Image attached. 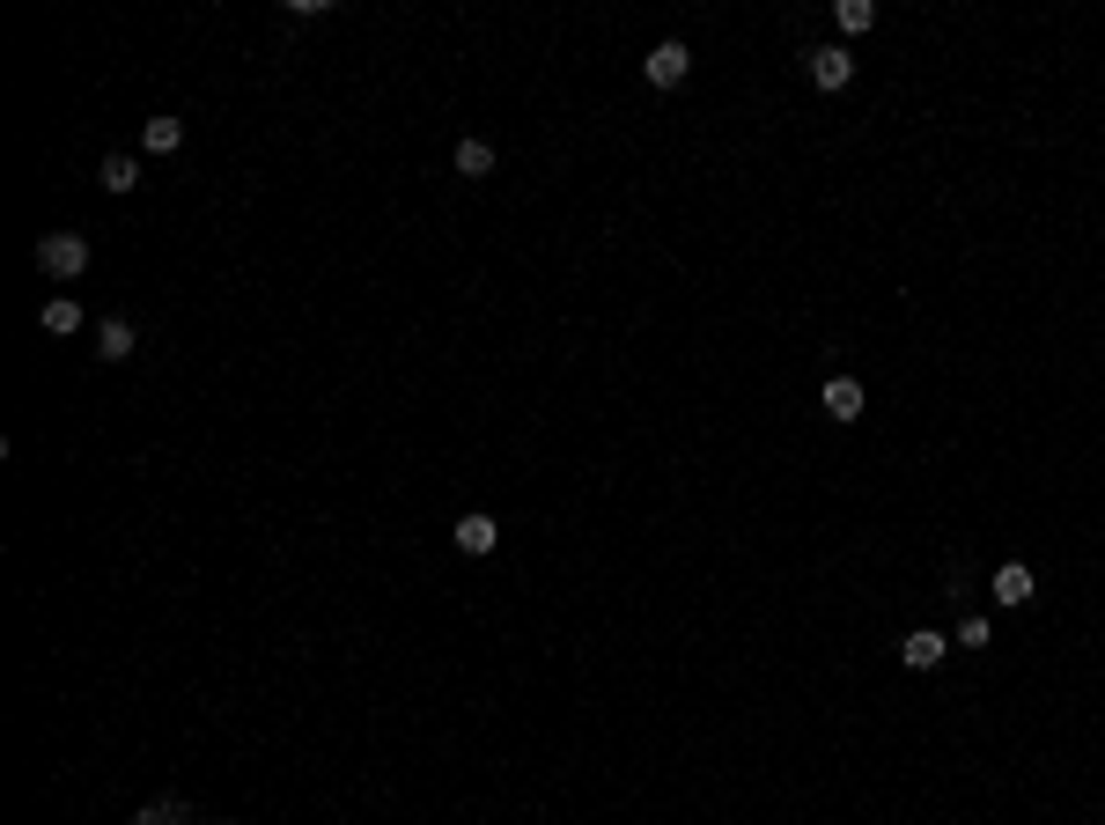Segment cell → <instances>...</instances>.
<instances>
[{"label": "cell", "mask_w": 1105, "mask_h": 825, "mask_svg": "<svg viewBox=\"0 0 1105 825\" xmlns=\"http://www.w3.org/2000/svg\"><path fill=\"white\" fill-rule=\"evenodd\" d=\"M96 354H104V362H125V354H133V325H125V317H104V325H96Z\"/></svg>", "instance_id": "7"}, {"label": "cell", "mask_w": 1105, "mask_h": 825, "mask_svg": "<svg viewBox=\"0 0 1105 825\" xmlns=\"http://www.w3.org/2000/svg\"><path fill=\"white\" fill-rule=\"evenodd\" d=\"M833 23H840L848 37H862L870 23H877V0H840V8H833Z\"/></svg>", "instance_id": "12"}, {"label": "cell", "mask_w": 1105, "mask_h": 825, "mask_svg": "<svg viewBox=\"0 0 1105 825\" xmlns=\"http://www.w3.org/2000/svg\"><path fill=\"white\" fill-rule=\"evenodd\" d=\"M818 405H826V421H862V384L855 376H833Z\"/></svg>", "instance_id": "5"}, {"label": "cell", "mask_w": 1105, "mask_h": 825, "mask_svg": "<svg viewBox=\"0 0 1105 825\" xmlns=\"http://www.w3.org/2000/svg\"><path fill=\"white\" fill-rule=\"evenodd\" d=\"M685 74H693V52H685L678 37H671V45H656V52H648V82H656V89H678Z\"/></svg>", "instance_id": "4"}, {"label": "cell", "mask_w": 1105, "mask_h": 825, "mask_svg": "<svg viewBox=\"0 0 1105 825\" xmlns=\"http://www.w3.org/2000/svg\"><path fill=\"white\" fill-rule=\"evenodd\" d=\"M178 141H184V119H148V125H141V148H148V155H170Z\"/></svg>", "instance_id": "9"}, {"label": "cell", "mask_w": 1105, "mask_h": 825, "mask_svg": "<svg viewBox=\"0 0 1105 825\" xmlns=\"http://www.w3.org/2000/svg\"><path fill=\"white\" fill-rule=\"evenodd\" d=\"M494 538H501V523H494V517H479V509L458 517V553H494Z\"/></svg>", "instance_id": "6"}, {"label": "cell", "mask_w": 1105, "mask_h": 825, "mask_svg": "<svg viewBox=\"0 0 1105 825\" xmlns=\"http://www.w3.org/2000/svg\"><path fill=\"white\" fill-rule=\"evenodd\" d=\"M37 266H45L52 280H74L82 266H89V236H74V229H60V236H45V244H37Z\"/></svg>", "instance_id": "1"}, {"label": "cell", "mask_w": 1105, "mask_h": 825, "mask_svg": "<svg viewBox=\"0 0 1105 825\" xmlns=\"http://www.w3.org/2000/svg\"><path fill=\"white\" fill-rule=\"evenodd\" d=\"M944 656H951V642H944L936 627H921V634H907V642H899V664H907V671H936Z\"/></svg>", "instance_id": "3"}, {"label": "cell", "mask_w": 1105, "mask_h": 825, "mask_svg": "<svg viewBox=\"0 0 1105 825\" xmlns=\"http://www.w3.org/2000/svg\"><path fill=\"white\" fill-rule=\"evenodd\" d=\"M803 66H811V89H848L855 82V52H840V45H818Z\"/></svg>", "instance_id": "2"}, {"label": "cell", "mask_w": 1105, "mask_h": 825, "mask_svg": "<svg viewBox=\"0 0 1105 825\" xmlns=\"http://www.w3.org/2000/svg\"><path fill=\"white\" fill-rule=\"evenodd\" d=\"M458 178H494V148H487V141H458Z\"/></svg>", "instance_id": "11"}, {"label": "cell", "mask_w": 1105, "mask_h": 825, "mask_svg": "<svg viewBox=\"0 0 1105 825\" xmlns=\"http://www.w3.org/2000/svg\"><path fill=\"white\" fill-rule=\"evenodd\" d=\"M133 184H141L133 155H111V162H104V192H133Z\"/></svg>", "instance_id": "13"}, {"label": "cell", "mask_w": 1105, "mask_h": 825, "mask_svg": "<svg viewBox=\"0 0 1105 825\" xmlns=\"http://www.w3.org/2000/svg\"><path fill=\"white\" fill-rule=\"evenodd\" d=\"M995 605H1032V568H995Z\"/></svg>", "instance_id": "8"}, {"label": "cell", "mask_w": 1105, "mask_h": 825, "mask_svg": "<svg viewBox=\"0 0 1105 825\" xmlns=\"http://www.w3.org/2000/svg\"><path fill=\"white\" fill-rule=\"evenodd\" d=\"M45 332H82V303H74V295H52V303H45Z\"/></svg>", "instance_id": "10"}]
</instances>
